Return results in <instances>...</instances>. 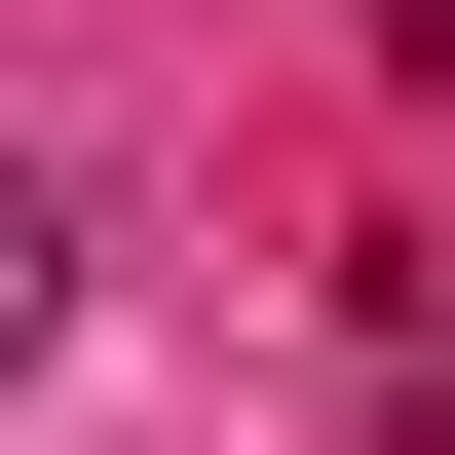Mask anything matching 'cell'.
Listing matches in <instances>:
<instances>
[{
    "label": "cell",
    "mask_w": 455,
    "mask_h": 455,
    "mask_svg": "<svg viewBox=\"0 0 455 455\" xmlns=\"http://www.w3.org/2000/svg\"><path fill=\"white\" fill-rule=\"evenodd\" d=\"M76 228H114L76 152H0V379H38V304H76Z\"/></svg>",
    "instance_id": "cell-1"
}]
</instances>
